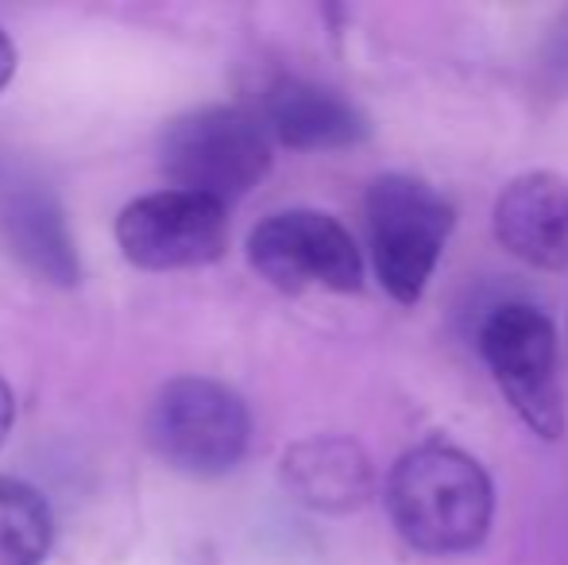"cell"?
<instances>
[{"instance_id": "cell-13", "label": "cell", "mask_w": 568, "mask_h": 565, "mask_svg": "<svg viewBox=\"0 0 568 565\" xmlns=\"http://www.w3.org/2000/svg\"><path fill=\"white\" fill-rule=\"evenodd\" d=\"M12 418H16V395H12V387H8V380L0 376V445L12 434Z\"/></svg>"}, {"instance_id": "cell-12", "label": "cell", "mask_w": 568, "mask_h": 565, "mask_svg": "<svg viewBox=\"0 0 568 565\" xmlns=\"http://www.w3.org/2000/svg\"><path fill=\"white\" fill-rule=\"evenodd\" d=\"M54 543V519L43 492L0 476V565H43Z\"/></svg>"}, {"instance_id": "cell-10", "label": "cell", "mask_w": 568, "mask_h": 565, "mask_svg": "<svg viewBox=\"0 0 568 565\" xmlns=\"http://www.w3.org/2000/svg\"><path fill=\"white\" fill-rule=\"evenodd\" d=\"M283 488L310 512L348 515L375 496V468L352 437L314 434L283 453Z\"/></svg>"}, {"instance_id": "cell-4", "label": "cell", "mask_w": 568, "mask_h": 565, "mask_svg": "<svg viewBox=\"0 0 568 565\" xmlns=\"http://www.w3.org/2000/svg\"><path fill=\"white\" fill-rule=\"evenodd\" d=\"M453 233V205L414 174H383L367 190V236L383 291L414 306Z\"/></svg>"}, {"instance_id": "cell-1", "label": "cell", "mask_w": 568, "mask_h": 565, "mask_svg": "<svg viewBox=\"0 0 568 565\" xmlns=\"http://www.w3.org/2000/svg\"><path fill=\"white\" fill-rule=\"evenodd\" d=\"M387 512L414 551L464 554L491 527V476L460 445L422 442L390 468Z\"/></svg>"}, {"instance_id": "cell-2", "label": "cell", "mask_w": 568, "mask_h": 565, "mask_svg": "<svg viewBox=\"0 0 568 565\" xmlns=\"http://www.w3.org/2000/svg\"><path fill=\"white\" fill-rule=\"evenodd\" d=\"M159 171L174 190L229 205L271 171V132L247 109L202 105L174 117L159 137Z\"/></svg>"}, {"instance_id": "cell-5", "label": "cell", "mask_w": 568, "mask_h": 565, "mask_svg": "<svg viewBox=\"0 0 568 565\" xmlns=\"http://www.w3.org/2000/svg\"><path fill=\"white\" fill-rule=\"evenodd\" d=\"M479 353L515 415L538 437L557 442L568 418L561 392V345H557L554 322L541 310L507 302L479 325Z\"/></svg>"}, {"instance_id": "cell-7", "label": "cell", "mask_w": 568, "mask_h": 565, "mask_svg": "<svg viewBox=\"0 0 568 565\" xmlns=\"http://www.w3.org/2000/svg\"><path fill=\"white\" fill-rule=\"evenodd\" d=\"M247 260L278 291H356L364 280L359 249L337 218L317 210H283L247 236Z\"/></svg>"}, {"instance_id": "cell-8", "label": "cell", "mask_w": 568, "mask_h": 565, "mask_svg": "<svg viewBox=\"0 0 568 565\" xmlns=\"http://www.w3.org/2000/svg\"><path fill=\"white\" fill-rule=\"evenodd\" d=\"M0 241L8 256L47 286L82 283V256L67 210L47 182H20L0 198Z\"/></svg>"}, {"instance_id": "cell-14", "label": "cell", "mask_w": 568, "mask_h": 565, "mask_svg": "<svg viewBox=\"0 0 568 565\" xmlns=\"http://www.w3.org/2000/svg\"><path fill=\"white\" fill-rule=\"evenodd\" d=\"M12 74H16V47L8 39V31L0 28V90L12 82Z\"/></svg>"}, {"instance_id": "cell-9", "label": "cell", "mask_w": 568, "mask_h": 565, "mask_svg": "<svg viewBox=\"0 0 568 565\" xmlns=\"http://www.w3.org/2000/svg\"><path fill=\"white\" fill-rule=\"evenodd\" d=\"M495 241L534 268L568 264V182L554 171H526L495 198Z\"/></svg>"}, {"instance_id": "cell-11", "label": "cell", "mask_w": 568, "mask_h": 565, "mask_svg": "<svg viewBox=\"0 0 568 565\" xmlns=\"http://www.w3.org/2000/svg\"><path fill=\"white\" fill-rule=\"evenodd\" d=\"M255 117L278 143L302 151L352 148L367 137L364 113L337 90L310 78H275L263 90V105Z\"/></svg>"}, {"instance_id": "cell-3", "label": "cell", "mask_w": 568, "mask_h": 565, "mask_svg": "<svg viewBox=\"0 0 568 565\" xmlns=\"http://www.w3.org/2000/svg\"><path fill=\"white\" fill-rule=\"evenodd\" d=\"M143 437L166 468L210 481L244 461L252 415L247 403L221 380L179 376L155 392Z\"/></svg>"}, {"instance_id": "cell-6", "label": "cell", "mask_w": 568, "mask_h": 565, "mask_svg": "<svg viewBox=\"0 0 568 565\" xmlns=\"http://www.w3.org/2000/svg\"><path fill=\"white\" fill-rule=\"evenodd\" d=\"M116 244L143 272L213 264L229 249V205L174 186L155 190L120 210Z\"/></svg>"}]
</instances>
